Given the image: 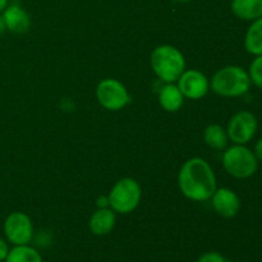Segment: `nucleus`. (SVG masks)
Segmentation results:
<instances>
[{"mask_svg":"<svg viewBox=\"0 0 262 262\" xmlns=\"http://www.w3.org/2000/svg\"><path fill=\"white\" fill-rule=\"evenodd\" d=\"M178 187L182 194L191 201H209L217 188L216 177L205 159L192 158L179 170Z\"/></svg>","mask_w":262,"mask_h":262,"instance_id":"f257e3e1","label":"nucleus"},{"mask_svg":"<svg viewBox=\"0 0 262 262\" xmlns=\"http://www.w3.org/2000/svg\"><path fill=\"white\" fill-rule=\"evenodd\" d=\"M248 72L239 66H227L210 79V90L222 97H241L251 89Z\"/></svg>","mask_w":262,"mask_h":262,"instance_id":"f03ea898","label":"nucleus"},{"mask_svg":"<svg viewBox=\"0 0 262 262\" xmlns=\"http://www.w3.org/2000/svg\"><path fill=\"white\" fill-rule=\"evenodd\" d=\"M151 68L159 79L174 83L186 71V59L181 50L171 45H160L154 49L150 58Z\"/></svg>","mask_w":262,"mask_h":262,"instance_id":"7ed1b4c3","label":"nucleus"},{"mask_svg":"<svg viewBox=\"0 0 262 262\" xmlns=\"http://www.w3.org/2000/svg\"><path fill=\"white\" fill-rule=\"evenodd\" d=\"M223 166L233 178L247 179L257 171L258 161L246 145H233L223 154Z\"/></svg>","mask_w":262,"mask_h":262,"instance_id":"20e7f679","label":"nucleus"},{"mask_svg":"<svg viewBox=\"0 0 262 262\" xmlns=\"http://www.w3.org/2000/svg\"><path fill=\"white\" fill-rule=\"evenodd\" d=\"M109 206L115 214L127 215L135 211L142 199L140 183L133 178H122L107 194Z\"/></svg>","mask_w":262,"mask_h":262,"instance_id":"39448f33","label":"nucleus"},{"mask_svg":"<svg viewBox=\"0 0 262 262\" xmlns=\"http://www.w3.org/2000/svg\"><path fill=\"white\" fill-rule=\"evenodd\" d=\"M96 99L104 109L118 112L130 102V96L124 84L115 78H105L97 84Z\"/></svg>","mask_w":262,"mask_h":262,"instance_id":"423d86ee","label":"nucleus"},{"mask_svg":"<svg viewBox=\"0 0 262 262\" xmlns=\"http://www.w3.org/2000/svg\"><path fill=\"white\" fill-rule=\"evenodd\" d=\"M258 128L257 118L247 110L238 112L230 118L227 127L229 141L234 145H247L253 140Z\"/></svg>","mask_w":262,"mask_h":262,"instance_id":"0eeeda50","label":"nucleus"},{"mask_svg":"<svg viewBox=\"0 0 262 262\" xmlns=\"http://www.w3.org/2000/svg\"><path fill=\"white\" fill-rule=\"evenodd\" d=\"M3 229L8 242L13 246L30 245L33 238L32 220L22 211H14L8 215Z\"/></svg>","mask_w":262,"mask_h":262,"instance_id":"6e6552de","label":"nucleus"},{"mask_svg":"<svg viewBox=\"0 0 262 262\" xmlns=\"http://www.w3.org/2000/svg\"><path fill=\"white\" fill-rule=\"evenodd\" d=\"M177 82L184 99L200 100L210 91L209 78L197 69H186Z\"/></svg>","mask_w":262,"mask_h":262,"instance_id":"1a4fd4ad","label":"nucleus"},{"mask_svg":"<svg viewBox=\"0 0 262 262\" xmlns=\"http://www.w3.org/2000/svg\"><path fill=\"white\" fill-rule=\"evenodd\" d=\"M215 212L225 219L234 217L241 210V200L238 194L230 188H216L211 199Z\"/></svg>","mask_w":262,"mask_h":262,"instance_id":"9d476101","label":"nucleus"},{"mask_svg":"<svg viewBox=\"0 0 262 262\" xmlns=\"http://www.w3.org/2000/svg\"><path fill=\"white\" fill-rule=\"evenodd\" d=\"M2 14L7 26V31L9 32L22 35L30 31L31 18L19 4H8Z\"/></svg>","mask_w":262,"mask_h":262,"instance_id":"9b49d317","label":"nucleus"},{"mask_svg":"<svg viewBox=\"0 0 262 262\" xmlns=\"http://www.w3.org/2000/svg\"><path fill=\"white\" fill-rule=\"evenodd\" d=\"M115 224H117V215L110 207L105 209H97L91 215L89 222V228L92 234L97 237H104L113 232Z\"/></svg>","mask_w":262,"mask_h":262,"instance_id":"f8f14e48","label":"nucleus"},{"mask_svg":"<svg viewBox=\"0 0 262 262\" xmlns=\"http://www.w3.org/2000/svg\"><path fill=\"white\" fill-rule=\"evenodd\" d=\"M159 102L168 113H177L184 104V96L174 83H165L159 91Z\"/></svg>","mask_w":262,"mask_h":262,"instance_id":"ddd939ff","label":"nucleus"},{"mask_svg":"<svg viewBox=\"0 0 262 262\" xmlns=\"http://www.w3.org/2000/svg\"><path fill=\"white\" fill-rule=\"evenodd\" d=\"M230 9L239 19L252 22L262 17V0H232Z\"/></svg>","mask_w":262,"mask_h":262,"instance_id":"4468645a","label":"nucleus"},{"mask_svg":"<svg viewBox=\"0 0 262 262\" xmlns=\"http://www.w3.org/2000/svg\"><path fill=\"white\" fill-rule=\"evenodd\" d=\"M245 49L251 55H262V17L252 20L245 36Z\"/></svg>","mask_w":262,"mask_h":262,"instance_id":"2eb2a0df","label":"nucleus"},{"mask_svg":"<svg viewBox=\"0 0 262 262\" xmlns=\"http://www.w3.org/2000/svg\"><path fill=\"white\" fill-rule=\"evenodd\" d=\"M204 141L214 150H225L229 143L227 129L219 124H209L204 130Z\"/></svg>","mask_w":262,"mask_h":262,"instance_id":"dca6fc26","label":"nucleus"},{"mask_svg":"<svg viewBox=\"0 0 262 262\" xmlns=\"http://www.w3.org/2000/svg\"><path fill=\"white\" fill-rule=\"evenodd\" d=\"M4 262H42V257L38 251L30 245L14 246L9 250Z\"/></svg>","mask_w":262,"mask_h":262,"instance_id":"f3484780","label":"nucleus"},{"mask_svg":"<svg viewBox=\"0 0 262 262\" xmlns=\"http://www.w3.org/2000/svg\"><path fill=\"white\" fill-rule=\"evenodd\" d=\"M248 76H250L251 83L262 90V55L255 56L248 68Z\"/></svg>","mask_w":262,"mask_h":262,"instance_id":"a211bd4d","label":"nucleus"},{"mask_svg":"<svg viewBox=\"0 0 262 262\" xmlns=\"http://www.w3.org/2000/svg\"><path fill=\"white\" fill-rule=\"evenodd\" d=\"M197 262H227V260H225V257L222 253L210 251V252L202 253Z\"/></svg>","mask_w":262,"mask_h":262,"instance_id":"6ab92c4d","label":"nucleus"},{"mask_svg":"<svg viewBox=\"0 0 262 262\" xmlns=\"http://www.w3.org/2000/svg\"><path fill=\"white\" fill-rule=\"evenodd\" d=\"M8 252H9V247H8V243L5 242L3 238H0V262L5 261L7 258Z\"/></svg>","mask_w":262,"mask_h":262,"instance_id":"aec40b11","label":"nucleus"},{"mask_svg":"<svg viewBox=\"0 0 262 262\" xmlns=\"http://www.w3.org/2000/svg\"><path fill=\"white\" fill-rule=\"evenodd\" d=\"M253 154H255V156H256V159H257L258 163H262V137L257 141V142H256Z\"/></svg>","mask_w":262,"mask_h":262,"instance_id":"412c9836","label":"nucleus"},{"mask_svg":"<svg viewBox=\"0 0 262 262\" xmlns=\"http://www.w3.org/2000/svg\"><path fill=\"white\" fill-rule=\"evenodd\" d=\"M96 205L99 209H105V207H110L109 206V197L107 196H101L97 199Z\"/></svg>","mask_w":262,"mask_h":262,"instance_id":"4be33fe9","label":"nucleus"},{"mask_svg":"<svg viewBox=\"0 0 262 262\" xmlns=\"http://www.w3.org/2000/svg\"><path fill=\"white\" fill-rule=\"evenodd\" d=\"M7 31V26H5L4 18H3V14L0 13V36H3V33Z\"/></svg>","mask_w":262,"mask_h":262,"instance_id":"5701e85b","label":"nucleus"},{"mask_svg":"<svg viewBox=\"0 0 262 262\" xmlns=\"http://www.w3.org/2000/svg\"><path fill=\"white\" fill-rule=\"evenodd\" d=\"M8 4H9V0H0V13L4 12V9L8 7Z\"/></svg>","mask_w":262,"mask_h":262,"instance_id":"b1692460","label":"nucleus"},{"mask_svg":"<svg viewBox=\"0 0 262 262\" xmlns=\"http://www.w3.org/2000/svg\"><path fill=\"white\" fill-rule=\"evenodd\" d=\"M177 2H179V3H188V2H191V0H177Z\"/></svg>","mask_w":262,"mask_h":262,"instance_id":"393cba45","label":"nucleus"}]
</instances>
